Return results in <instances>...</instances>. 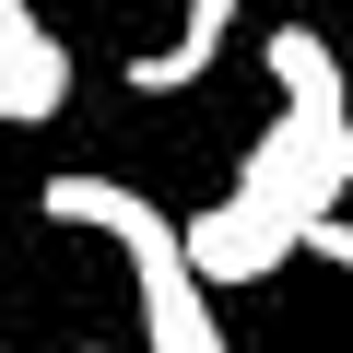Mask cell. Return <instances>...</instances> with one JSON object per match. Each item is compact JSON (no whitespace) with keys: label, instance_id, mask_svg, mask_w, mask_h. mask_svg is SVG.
Returning <instances> with one entry per match:
<instances>
[{"label":"cell","instance_id":"6","mask_svg":"<svg viewBox=\"0 0 353 353\" xmlns=\"http://www.w3.org/2000/svg\"><path fill=\"white\" fill-rule=\"evenodd\" d=\"M259 59H271L283 106H341V59H330V36H318V24H271V36H259Z\"/></svg>","mask_w":353,"mask_h":353},{"label":"cell","instance_id":"1","mask_svg":"<svg viewBox=\"0 0 353 353\" xmlns=\"http://www.w3.org/2000/svg\"><path fill=\"white\" fill-rule=\"evenodd\" d=\"M36 212L48 224H83V236H118L130 294H141V353H224L212 294L189 283V259H176V212H153L141 189H118V176H48Z\"/></svg>","mask_w":353,"mask_h":353},{"label":"cell","instance_id":"10","mask_svg":"<svg viewBox=\"0 0 353 353\" xmlns=\"http://www.w3.org/2000/svg\"><path fill=\"white\" fill-rule=\"evenodd\" d=\"M94 353H106V341H94Z\"/></svg>","mask_w":353,"mask_h":353},{"label":"cell","instance_id":"4","mask_svg":"<svg viewBox=\"0 0 353 353\" xmlns=\"http://www.w3.org/2000/svg\"><path fill=\"white\" fill-rule=\"evenodd\" d=\"M236 12L248 0H189V12H176V48H153V59H130V83L141 94H189L212 59H224V36H236Z\"/></svg>","mask_w":353,"mask_h":353},{"label":"cell","instance_id":"2","mask_svg":"<svg viewBox=\"0 0 353 353\" xmlns=\"http://www.w3.org/2000/svg\"><path fill=\"white\" fill-rule=\"evenodd\" d=\"M341 189H353V106H283L236 165V201L271 224H318L341 212Z\"/></svg>","mask_w":353,"mask_h":353},{"label":"cell","instance_id":"8","mask_svg":"<svg viewBox=\"0 0 353 353\" xmlns=\"http://www.w3.org/2000/svg\"><path fill=\"white\" fill-rule=\"evenodd\" d=\"M48 24H36V0H0V59H12V48H36Z\"/></svg>","mask_w":353,"mask_h":353},{"label":"cell","instance_id":"5","mask_svg":"<svg viewBox=\"0 0 353 353\" xmlns=\"http://www.w3.org/2000/svg\"><path fill=\"white\" fill-rule=\"evenodd\" d=\"M59 94H71V48H59V36H36V48H12V59H0V130L59 118Z\"/></svg>","mask_w":353,"mask_h":353},{"label":"cell","instance_id":"7","mask_svg":"<svg viewBox=\"0 0 353 353\" xmlns=\"http://www.w3.org/2000/svg\"><path fill=\"white\" fill-rule=\"evenodd\" d=\"M294 248H306V259H330V271H353V224H341V212H318V224H294Z\"/></svg>","mask_w":353,"mask_h":353},{"label":"cell","instance_id":"9","mask_svg":"<svg viewBox=\"0 0 353 353\" xmlns=\"http://www.w3.org/2000/svg\"><path fill=\"white\" fill-rule=\"evenodd\" d=\"M0 353H12V341H0Z\"/></svg>","mask_w":353,"mask_h":353},{"label":"cell","instance_id":"3","mask_svg":"<svg viewBox=\"0 0 353 353\" xmlns=\"http://www.w3.org/2000/svg\"><path fill=\"white\" fill-rule=\"evenodd\" d=\"M176 259H189L201 294H224V283H271V271L294 259V224H271V212H248V201H212V212L176 224Z\"/></svg>","mask_w":353,"mask_h":353}]
</instances>
